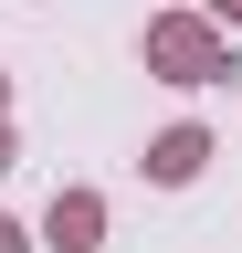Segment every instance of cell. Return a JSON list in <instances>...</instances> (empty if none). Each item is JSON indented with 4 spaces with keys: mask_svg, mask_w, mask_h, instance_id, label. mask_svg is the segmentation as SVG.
<instances>
[{
    "mask_svg": "<svg viewBox=\"0 0 242 253\" xmlns=\"http://www.w3.org/2000/svg\"><path fill=\"white\" fill-rule=\"evenodd\" d=\"M147 63H169L179 84H200V74H221V42H210L200 21H158L147 32Z\"/></svg>",
    "mask_w": 242,
    "mask_h": 253,
    "instance_id": "1",
    "label": "cell"
},
{
    "mask_svg": "<svg viewBox=\"0 0 242 253\" xmlns=\"http://www.w3.org/2000/svg\"><path fill=\"white\" fill-rule=\"evenodd\" d=\"M95 232H105V211H95V190H53V243H64V253H84Z\"/></svg>",
    "mask_w": 242,
    "mask_h": 253,
    "instance_id": "2",
    "label": "cell"
},
{
    "mask_svg": "<svg viewBox=\"0 0 242 253\" xmlns=\"http://www.w3.org/2000/svg\"><path fill=\"white\" fill-rule=\"evenodd\" d=\"M200 158H210V137H200V126H169V137L147 148V169H158V179H190Z\"/></svg>",
    "mask_w": 242,
    "mask_h": 253,
    "instance_id": "3",
    "label": "cell"
},
{
    "mask_svg": "<svg viewBox=\"0 0 242 253\" xmlns=\"http://www.w3.org/2000/svg\"><path fill=\"white\" fill-rule=\"evenodd\" d=\"M0 253H21V232H11V221H0Z\"/></svg>",
    "mask_w": 242,
    "mask_h": 253,
    "instance_id": "4",
    "label": "cell"
},
{
    "mask_svg": "<svg viewBox=\"0 0 242 253\" xmlns=\"http://www.w3.org/2000/svg\"><path fill=\"white\" fill-rule=\"evenodd\" d=\"M210 11H232V21H242V0H210Z\"/></svg>",
    "mask_w": 242,
    "mask_h": 253,
    "instance_id": "5",
    "label": "cell"
},
{
    "mask_svg": "<svg viewBox=\"0 0 242 253\" xmlns=\"http://www.w3.org/2000/svg\"><path fill=\"white\" fill-rule=\"evenodd\" d=\"M0 169H11V137H0Z\"/></svg>",
    "mask_w": 242,
    "mask_h": 253,
    "instance_id": "6",
    "label": "cell"
}]
</instances>
